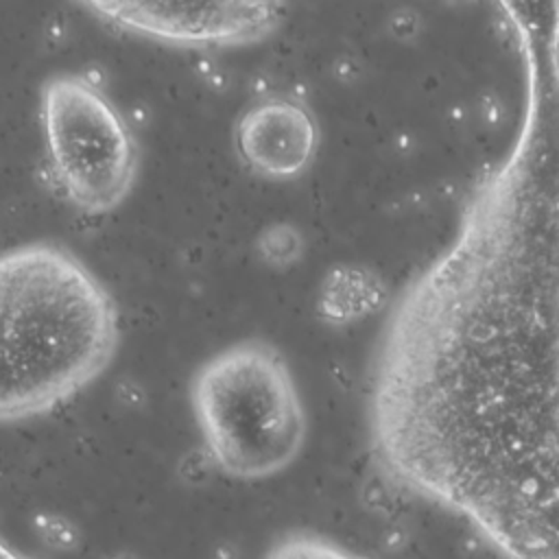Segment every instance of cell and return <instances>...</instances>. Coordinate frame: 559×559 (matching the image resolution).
<instances>
[{
  "instance_id": "obj_9",
  "label": "cell",
  "mask_w": 559,
  "mask_h": 559,
  "mask_svg": "<svg viewBox=\"0 0 559 559\" xmlns=\"http://www.w3.org/2000/svg\"><path fill=\"white\" fill-rule=\"evenodd\" d=\"M0 559H26V557L20 555L15 548H11V546L0 537Z\"/></svg>"
},
{
  "instance_id": "obj_6",
  "label": "cell",
  "mask_w": 559,
  "mask_h": 559,
  "mask_svg": "<svg viewBox=\"0 0 559 559\" xmlns=\"http://www.w3.org/2000/svg\"><path fill=\"white\" fill-rule=\"evenodd\" d=\"M236 148L245 166L271 181L301 177L319 148L312 111L290 96H266L236 122Z\"/></svg>"
},
{
  "instance_id": "obj_8",
  "label": "cell",
  "mask_w": 559,
  "mask_h": 559,
  "mask_svg": "<svg viewBox=\"0 0 559 559\" xmlns=\"http://www.w3.org/2000/svg\"><path fill=\"white\" fill-rule=\"evenodd\" d=\"M258 253L269 266L286 269L301 255V236L290 225H269L258 236Z\"/></svg>"
},
{
  "instance_id": "obj_3",
  "label": "cell",
  "mask_w": 559,
  "mask_h": 559,
  "mask_svg": "<svg viewBox=\"0 0 559 559\" xmlns=\"http://www.w3.org/2000/svg\"><path fill=\"white\" fill-rule=\"evenodd\" d=\"M190 406L212 463L236 480L284 472L306 443V408L284 356L262 338L223 347L190 380Z\"/></svg>"
},
{
  "instance_id": "obj_7",
  "label": "cell",
  "mask_w": 559,
  "mask_h": 559,
  "mask_svg": "<svg viewBox=\"0 0 559 559\" xmlns=\"http://www.w3.org/2000/svg\"><path fill=\"white\" fill-rule=\"evenodd\" d=\"M264 559H369L367 555L321 533H288L280 537Z\"/></svg>"
},
{
  "instance_id": "obj_4",
  "label": "cell",
  "mask_w": 559,
  "mask_h": 559,
  "mask_svg": "<svg viewBox=\"0 0 559 559\" xmlns=\"http://www.w3.org/2000/svg\"><path fill=\"white\" fill-rule=\"evenodd\" d=\"M39 122L52 175L72 207L98 216L129 197L138 142L98 83L74 72L52 74L41 85Z\"/></svg>"
},
{
  "instance_id": "obj_1",
  "label": "cell",
  "mask_w": 559,
  "mask_h": 559,
  "mask_svg": "<svg viewBox=\"0 0 559 559\" xmlns=\"http://www.w3.org/2000/svg\"><path fill=\"white\" fill-rule=\"evenodd\" d=\"M500 9L515 133L389 310L367 441L386 483L500 559H559V2Z\"/></svg>"
},
{
  "instance_id": "obj_5",
  "label": "cell",
  "mask_w": 559,
  "mask_h": 559,
  "mask_svg": "<svg viewBox=\"0 0 559 559\" xmlns=\"http://www.w3.org/2000/svg\"><path fill=\"white\" fill-rule=\"evenodd\" d=\"M107 24L179 48H231L266 39L282 22L271 2H92Z\"/></svg>"
},
{
  "instance_id": "obj_2",
  "label": "cell",
  "mask_w": 559,
  "mask_h": 559,
  "mask_svg": "<svg viewBox=\"0 0 559 559\" xmlns=\"http://www.w3.org/2000/svg\"><path fill=\"white\" fill-rule=\"evenodd\" d=\"M118 343L111 293L70 249L28 242L0 253V424L46 415L85 391Z\"/></svg>"
}]
</instances>
